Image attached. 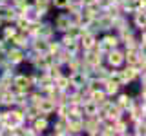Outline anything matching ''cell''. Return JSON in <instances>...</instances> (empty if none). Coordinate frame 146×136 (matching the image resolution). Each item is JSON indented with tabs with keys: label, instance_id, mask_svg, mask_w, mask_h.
Instances as JSON below:
<instances>
[{
	"label": "cell",
	"instance_id": "15",
	"mask_svg": "<svg viewBox=\"0 0 146 136\" xmlns=\"http://www.w3.org/2000/svg\"><path fill=\"white\" fill-rule=\"evenodd\" d=\"M27 103H29V100H27V93H22V91L15 93V103H13V107H20V109H24Z\"/></svg>",
	"mask_w": 146,
	"mask_h": 136
},
{
	"label": "cell",
	"instance_id": "2",
	"mask_svg": "<svg viewBox=\"0 0 146 136\" xmlns=\"http://www.w3.org/2000/svg\"><path fill=\"white\" fill-rule=\"evenodd\" d=\"M71 24H73L71 16L68 15V13H58V15L55 16V24H53L55 33H64V31H66Z\"/></svg>",
	"mask_w": 146,
	"mask_h": 136
},
{
	"label": "cell",
	"instance_id": "18",
	"mask_svg": "<svg viewBox=\"0 0 146 136\" xmlns=\"http://www.w3.org/2000/svg\"><path fill=\"white\" fill-rule=\"evenodd\" d=\"M53 82H55V87H57V89L64 91L68 85H70V76H68V75H60L57 80H53Z\"/></svg>",
	"mask_w": 146,
	"mask_h": 136
},
{
	"label": "cell",
	"instance_id": "19",
	"mask_svg": "<svg viewBox=\"0 0 146 136\" xmlns=\"http://www.w3.org/2000/svg\"><path fill=\"white\" fill-rule=\"evenodd\" d=\"M31 4L38 9H44V11H49V7H51V0H31Z\"/></svg>",
	"mask_w": 146,
	"mask_h": 136
},
{
	"label": "cell",
	"instance_id": "9",
	"mask_svg": "<svg viewBox=\"0 0 146 136\" xmlns=\"http://www.w3.org/2000/svg\"><path fill=\"white\" fill-rule=\"evenodd\" d=\"M29 47L36 53H48V40L40 38V36H33L29 42Z\"/></svg>",
	"mask_w": 146,
	"mask_h": 136
},
{
	"label": "cell",
	"instance_id": "16",
	"mask_svg": "<svg viewBox=\"0 0 146 136\" xmlns=\"http://www.w3.org/2000/svg\"><path fill=\"white\" fill-rule=\"evenodd\" d=\"M90 100H93L97 105H100L102 102H106V100H108V94L104 93L102 89H97V91H91V93H90Z\"/></svg>",
	"mask_w": 146,
	"mask_h": 136
},
{
	"label": "cell",
	"instance_id": "7",
	"mask_svg": "<svg viewBox=\"0 0 146 136\" xmlns=\"http://www.w3.org/2000/svg\"><path fill=\"white\" fill-rule=\"evenodd\" d=\"M97 38H99L97 35H93V33H90V31H86V33H84V35H82L80 38H79L80 49H82V51H86V49L95 47V44H97Z\"/></svg>",
	"mask_w": 146,
	"mask_h": 136
},
{
	"label": "cell",
	"instance_id": "13",
	"mask_svg": "<svg viewBox=\"0 0 146 136\" xmlns=\"http://www.w3.org/2000/svg\"><path fill=\"white\" fill-rule=\"evenodd\" d=\"M99 111V105L93 102V100H86L84 103H82V112H84V116H95Z\"/></svg>",
	"mask_w": 146,
	"mask_h": 136
},
{
	"label": "cell",
	"instance_id": "3",
	"mask_svg": "<svg viewBox=\"0 0 146 136\" xmlns=\"http://www.w3.org/2000/svg\"><path fill=\"white\" fill-rule=\"evenodd\" d=\"M13 103H15V91L11 87L0 91V107L9 109V107H13Z\"/></svg>",
	"mask_w": 146,
	"mask_h": 136
},
{
	"label": "cell",
	"instance_id": "11",
	"mask_svg": "<svg viewBox=\"0 0 146 136\" xmlns=\"http://www.w3.org/2000/svg\"><path fill=\"white\" fill-rule=\"evenodd\" d=\"M131 15H133V26H135V29L137 31L144 29V27H146V13H144V9H137V11H133Z\"/></svg>",
	"mask_w": 146,
	"mask_h": 136
},
{
	"label": "cell",
	"instance_id": "6",
	"mask_svg": "<svg viewBox=\"0 0 146 136\" xmlns=\"http://www.w3.org/2000/svg\"><path fill=\"white\" fill-rule=\"evenodd\" d=\"M29 124H31V127L35 129L36 134H42V133H46V129H49V120H48L44 114H38L36 118H33Z\"/></svg>",
	"mask_w": 146,
	"mask_h": 136
},
{
	"label": "cell",
	"instance_id": "21",
	"mask_svg": "<svg viewBox=\"0 0 146 136\" xmlns=\"http://www.w3.org/2000/svg\"><path fill=\"white\" fill-rule=\"evenodd\" d=\"M110 2H111V4H115V6H119V7H121L122 4L126 2V0H110Z\"/></svg>",
	"mask_w": 146,
	"mask_h": 136
},
{
	"label": "cell",
	"instance_id": "10",
	"mask_svg": "<svg viewBox=\"0 0 146 136\" xmlns=\"http://www.w3.org/2000/svg\"><path fill=\"white\" fill-rule=\"evenodd\" d=\"M70 82L75 87H82V85H86V82H88V78H86V73L84 71H73L70 75Z\"/></svg>",
	"mask_w": 146,
	"mask_h": 136
},
{
	"label": "cell",
	"instance_id": "1",
	"mask_svg": "<svg viewBox=\"0 0 146 136\" xmlns=\"http://www.w3.org/2000/svg\"><path fill=\"white\" fill-rule=\"evenodd\" d=\"M104 63L111 69H119V67L124 65V51L121 47H115L111 51H108L104 54Z\"/></svg>",
	"mask_w": 146,
	"mask_h": 136
},
{
	"label": "cell",
	"instance_id": "17",
	"mask_svg": "<svg viewBox=\"0 0 146 136\" xmlns=\"http://www.w3.org/2000/svg\"><path fill=\"white\" fill-rule=\"evenodd\" d=\"M13 24L17 26L18 31H24V33H27V29H29V24H31V22L27 20L26 16H17L15 20H13Z\"/></svg>",
	"mask_w": 146,
	"mask_h": 136
},
{
	"label": "cell",
	"instance_id": "8",
	"mask_svg": "<svg viewBox=\"0 0 146 136\" xmlns=\"http://www.w3.org/2000/svg\"><path fill=\"white\" fill-rule=\"evenodd\" d=\"M113 100H115V103L121 109H130L131 103H133V96H130L128 93H121V91L113 96Z\"/></svg>",
	"mask_w": 146,
	"mask_h": 136
},
{
	"label": "cell",
	"instance_id": "20",
	"mask_svg": "<svg viewBox=\"0 0 146 136\" xmlns=\"http://www.w3.org/2000/svg\"><path fill=\"white\" fill-rule=\"evenodd\" d=\"M68 4V0H51V6H55L57 9H64Z\"/></svg>",
	"mask_w": 146,
	"mask_h": 136
},
{
	"label": "cell",
	"instance_id": "12",
	"mask_svg": "<svg viewBox=\"0 0 146 136\" xmlns=\"http://www.w3.org/2000/svg\"><path fill=\"white\" fill-rule=\"evenodd\" d=\"M86 31H88V29H86V27H80V26H77V24H71V26L68 27L66 31H64V33H66L68 36H71L73 40H79L80 36L86 33Z\"/></svg>",
	"mask_w": 146,
	"mask_h": 136
},
{
	"label": "cell",
	"instance_id": "14",
	"mask_svg": "<svg viewBox=\"0 0 146 136\" xmlns=\"http://www.w3.org/2000/svg\"><path fill=\"white\" fill-rule=\"evenodd\" d=\"M102 91L108 94V96H115L119 91H121V85L115 84V82H111V80H104V84H102Z\"/></svg>",
	"mask_w": 146,
	"mask_h": 136
},
{
	"label": "cell",
	"instance_id": "5",
	"mask_svg": "<svg viewBox=\"0 0 146 136\" xmlns=\"http://www.w3.org/2000/svg\"><path fill=\"white\" fill-rule=\"evenodd\" d=\"M7 60L11 62L13 65H20L22 62H26V49L13 47L11 51H7Z\"/></svg>",
	"mask_w": 146,
	"mask_h": 136
},
{
	"label": "cell",
	"instance_id": "4",
	"mask_svg": "<svg viewBox=\"0 0 146 136\" xmlns=\"http://www.w3.org/2000/svg\"><path fill=\"white\" fill-rule=\"evenodd\" d=\"M35 36H40V38H46V40H49V38H53L55 36V27L51 24H48V22H38V26H36V35Z\"/></svg>",
	"mask_w": 146,
	"mask_h": 136
}]
</instances>
